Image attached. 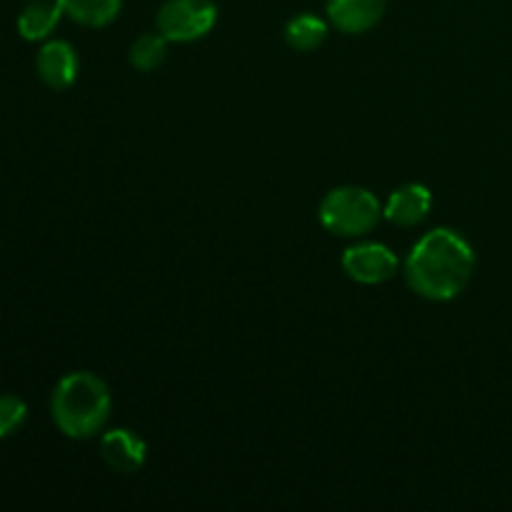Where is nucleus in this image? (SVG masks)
Returning <instances> with one entry per match:
<instances>
[{
	"label": "nucleus",
	"instance_id": "obj_1",
	"mask_svg": "<svg viewBox=\"0 0 512 512\" xmlns=\"http://www.w3.org/2000/svg\"><path fill=\"white\" fill-rule=\"evenodd\" d=\"M405 283L415 295L445 303L463 293L475 273L473 245L453 228L425 233L405 260Z\"/></svg>",
	"mask_w": 512,
	"mask_h": 512
},
{
	"label": "nucleus",
	"instance_id": "obj_2",
	"mask_svg": "<svg viewBox=\"0 0 512 512\" xmlns=\"http://www.w3.org/2000/svg\"><path fill=\"white\" fill-rule=\"evenodd\" d=\"M113 398L103 378L88 370L68 373L50 395V415L65 438L88 440L103 433L110 418Z\"/></svg>",
	"mask_w": 512,
	"mask_h": 512
},
{
	"label": "nucleus",
	"instance_id": "obj_3",
	"mask_svg": "<svg viewBox=\"0 0 512 512\" xmlns=\"http://www.w3.org/2000/svg\"><path fill=\"white\" fill-rule=\"evenodd\" d=\"M318 218L323 228L338 238H363L378 228L385 215L380 200L368 188L340 185L325 195Z\"/></svg>",
	"mask_w": 512,
	"mask_h": 512
},
{
	"label": "nucleus",
	"instance_id": "obj_4",
	"mask_svg": "<svg viewBox=\"0 0 512 512\" xmlns=\"http://www.w3.org/2000/svg\"><path fill=\"white\" fill-rule=\"evenodd\" d=\"M218 23V5L213 0H165L155 15L158 33L168 43H193L205 38Z\"/></svg>",
	"mask_w": 512,
	"mask_h": 512
},
{
	"label": "nucleus",
	"instance_id": "obj_5",
	"mask_svg": "<svg viewBox=\"0 0 512 512\" xmlns=\"http://www.w3.org/2000/svg\"><path fill=\"white\" fill-rule=\"evenodd\" d=\"M343 270L350 280L360 285H380L395 278L400 270V260L388 245L383 243H358L345 250Z\"/></svg>",
	"mask_w": 512,
	"mask_h": 512
},
{
	"label": "nucleus",
	"instance_id": "obj_6",
	"mask_svg": "<svg viewBox=\"0 0 512 512\" xmlns=\"http://www.w3.org/2000/svg\"><path fill=\"white\" fill-rule=\"evenodd\" d=\"M100 458L115 473H138L148 458V445L138 433L128 428H115L100 438Z\"/></svg>",
	"mask_w": 512,
	"mask_h": 512
},
{
	"label": "nucleus",
	"instance_id": "obj_7",
	"mask_svg": "<svg viewBox=\"0 0 512 512\" xmlns=\"http://www.w3.org/2000/svg\"><path fill=\"white\" fill-rule=\"evenodd\" d=\"M35 70H38V78L43 80L50 90H65L75 83V78H78V53H75V48L68 40H48V43L38 50Z\"/></svg>",
	"mask_w": 512,
	"mask_h": 512
},
{
	"label": "nucleus",
	"instance_id": "obj_8",
	"mask_svg": "<svg viewBox=\"0 0 512 512\" xmlns=\"http://www.w3.org/2000/svg\"><path fill=\"white\" fill-rule=\"evenodd\" d=\"M388 0H328L325 13L333 28L345 35L368 33L380 23Z\"/></svg>",
	"mask_w": 512,
	"mask_h": 512
},
{
	"label": "nucleus",
	"instance_id": "obj_9",
	"mask_svg": "<svg viewBox=\"0 0 512 512\" xmlns=\"http://www.w3.org/2000/svg\"><path fill=\"white\" fill-rule=\"evenodd\" d=\"M430 208H433V195H430V190L420 183H405L390 193L383 215L393 225L413 228V225L423 223L428 218Z\"/></svg>",
	"mask_w": 512,
	"mask_h": 512
},
{
	"label": "nucleus",
	"instance_id": "obj_10",
	"mask_svg": "<svg viewBox=\"0 0 512 512\" xmlns=\"http://www.w3.org/2000/svg\"><path fill=\"white\" fill-rule=\"evenodd\" d=\"M63 8L58 0H30L18 15V33L28 43H40L53 35L63 18Z\"/></svg>",
	"mask_w": 512,
	"mask_h": 512
},
{
	"label": "nucleus",
	"instance_id": "obj_11",
	"mask_svg": "<svg viewBox=\"0 0 512 512\" xmlns=\"http://www.w3.org/2000/svg\"><path fill=\"white\" fill-rule=\"evenodd\" d=\"M63 13L85 28H105L120 15L123 0H58Z\"/></svg>",
	"mask_w": 512,
	"mask_h": 512
},
{
	"label": "nucleus",
	"instance_id": "obj_12",
	"mask_svg": "<svg viewBox=\"0 0 512 512\" xmlns=\"http://www.w3.org/2000/svg\"><path fill=\"white\" fill-rule=\"evenodd\" d=\"M328 38V23L318 15H295L288 25H285V40L293 50L298 53H310V50H318L320 45Z\"/></svg>",
	"mask_w": 512,
	"mask_h": 512
},
{
	"label": "nucleus",
	"instance_id": "obj_13",
	"mask_svg": "<svg viewBox=\"0 0 512 512\" xmlns=\"http://www.w3.org/2000/svg\"><path fill=\"white\" fill-rule=\"evenodd\" d=\"M165 55H168V38L160 33H145L133 40L128 60L135 70H140V73H150V70L163 65Z\"/></svg>",
	"mask_w": 512,
	"mask_h": 512
},
{
	"label": "nucleus",
	"instance_id": "obj_14",
	"mask_svg": "<svg viewBox=\"0 0 512 512\" xmlns=\"http://www.w3.org/2000/svg\"><path fill=\"white\" fill-rule=\"evenodd\" d=\"M28 420V405L18 395H0V438L18 433Z\"/></svg>",
	"mask_w": 512,
	"mask_h": 512
}]
</instances>
